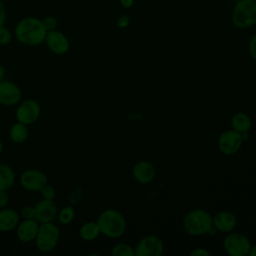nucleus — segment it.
Masks as SVG:
<instances>
[{
  "instance_id": "obj_1",
  "label": "nucleus",
  "mask_w": 256,
  "mask_h": 256,
  "mask_svg": "<svg viewBox=\"0 0 256 256\" xmlns=\"http://www.w3.org/2000/svg\"><path fill=\"white\" fill-rule=\"evenodd\" d=\"M14 34L21 44L27 46H38L45 41L47 30L43 26L42 20L36 17H25L15 26Z\"/></svg>"
},
{
  "instance_id": "obj_2",
  "label": "nucleus",
  "mask_w": 256,
  "mask_h": 256,
  "mask_svg": "<svg viewBox=\"0 0 256 256\" xmlns=\"http://www.w3.org/2000/svg\"><path fill=\"white\" fill-rule=\"evenodd\" d=\"M97 223L99 225L101 234L109 238H119L126 230V219L121 212L116 209L103 210L98 218Z\"/></svg>"
},
{
  "instance_id": "obj_3",
  "label": "nucleus",
  "mask_w": 256,
  "mask_h": 256,
  "mask_svg": "<svg viewBox=\"0 0 256 256\" xmlns=\"http://www.w3.org/2000/svg\"><path fill=\"white\" fill-rule=\"evenodd\" d=\"M183 227L191 236H201L210 233L213 229L212 216L204 209H193L184 216Z\"/></svg>"
},
{
  "instance_id": "obj_4",
  "label": "nucleus",
  "mask_w": 256,
  "mask_h": 256,
  "mask_svg": "<svg viewBox=\"0 0 256 256\" xmlns=\"http://www.w3.org/2000/svg\"><path fill=\"white\" fill-rule=\"evenodd\" d=\"M231 20L239 29H247L256 24V0H239L235 2Z\"/></svg>"
},
{
  "instance_id": "obj_5",
  "label": "nucleus",
  "mask_w": 256,
  "mask_h": 256,
  "mask_svg": "<svg viewBox=\"0 0 256 256\" xmlns=\"http://www.w3.org/2000/svg\"><path fill=\"white\" fill-rule=\"evenodd\" d=\"M60 230L53 222L40 223L35 238V244L40 252L46 253L52 251L58 244Z\"/></svg>"
},
{
  "instance_id": "obj_6",
  "label": "nucleus",
  "mask_w": 256,
  "mask_h": 256,
  "mask_svg": "<svg viewBox=\"0 0 256 256\" xmlns=\"http://www.w3.org/2000/svg\"><path fill=\"white\" fill-rule=\"evenodd\" d=\"M223 247L230 256H245L249 254L251 243L246 235L231 231L225 237Z\"/></svg>"
},
{
  "instance_id": "obj_7",
  "label": "nucleus",
  "mask_w": 256,
  "mask_h": 256,
  "mask_svg": "<svg viewBox=\"0 0 256 256\" xmlns=\"http://www.w3.org/2000/svg\"><path fill=\"white\" fill-rule=\"evenodd\" d=\"M41 114L40 104L33 99H26L19 102L16 109V119L25 125H31L35 123Z\"/></svg>"
},
{
  "instance_id": "obj_8",
  "label": "nucleus",
  "mask_w": 256,
  "mask_h": 256,
  "mask_svg": "<svg viewBox=\"0 0 256 256\" xmlns=\"http://www.w3.org/2000/svg\"><path fill=\"white\" fill-rule=\"evenodd\" d=\"M135 256H160L164 251L163 241L155 235L142 237L135 248Z\"/></svg>"
},
{
  "instance_id": "obj_9",
  "label": "nucleus",
  "mask_w": 256,
  "mask_h": 256,
  "mask_svg": "<svg viewBox=\"0 0 256 256\" xmlns=\"http://www.w3.org/2000/svg\"><path fill=\"white\" fill-rule=\"evenodd\" d=\"M19 183L21 187L27 191L38 192L45 184L48 183V178L44 172L31 168L21 173Z\"/></svg>"
},
{
  "instance_id": "obj_10",
  "label": "nucleus",
  "mask_w": 256,
  "mask_h": 256,
  "mask_svg": "<svg viewBox=\"0 0 256 256\" xmlns=\"http://www.w3.org/2000/svg\"><path fill=\"white\" fill-rule=\"evenodd\" d=\"M243 139L241 133L234 129H228L222 132L218 138V148L225 155H233L238 152Z\"/></svg>"
},
{
  "instance_id": "obj_11",
  "label": "nucleus",
  "mask_w": 256,
  "mask_h": 256,
  "mask_svg": "<svg viewBox=\"0 0 256 256\" xmlns=\"http://www.w3.org/2000/svg\"><path fill=\"white\" fill-rule=\"evenodd\" d=\"M44 42L48 49L56 55H64L70 49V42L67 36L56 29L47 32Z\"/></svg>"
},
{
  "instance_id": "obj_12",
  "label": "nucleus",
  "mask_w": 256,
  "mask_h": 256,
  "mask_svg": "<svg viewBox=\"0 0 256 256\" xmlns=\"http://www.w3.org/2000/svg\"><path fill=\"white\" fill-rule=\"evenodd\" d=\"M22 92L15 83L2 80L0 82V104L3 106H14L19 104Z\"/></svg>"
},
{
  "instance_id": "obj_13",
  "label": "nucleus",
  "mask_w": 256,
  "mask_h": 256,
  "mask_svg": "<svg viewBox=\"0 0 256 256\" xmlns=\"http://www.w3.org/2000/svg\"><path fill=\"white\" fill-rule=\"evenodd\" d=\"M35 219L39 223L53 222L58 214V207L54 200L42 199L35 206Z\"/></svg>"
},
{
  "instance_id": "obj_14",
  "label": "nucleus",
  "mask_w": 256,
  "mask_h": 256,
  "mask_svg": "<svg viewBox=\"0 0 256 256\" xmlns=\"http://www.w3.org/2000/svg\"><path fill=\"white\" fill-rule=\"evenodd\" d=\"M39 224L40 223L36 219H23L22 221H19L16 227L17 238L23 243H30L34 241L38 232Z\"/></svg>"
},
{
  "instance_id": "obj_15",
  "label": "nucleus",
  "mask_w": 256,
  "mask_h": 256,
  "mask_svg": "<svg viewBox=\"0 0 256 256\" xmlns=\"http://www.w3.org/2000/svg\"><path fill=\"white\" fill-rule=\"evenodd\" d=\"M155 174H156L155 167L151 162L147 160L138 161L132 169L133 178L141 184L150 183L154 179Z\"/></svg>"
},
{
  "instance_id": "obj_16",
  "label": "nucleus",
  "mask_w": 256,
  "mask_h": 256,
  "mask_svg": "<svg viewBox=\"0 0 256 256\" xmlns=\"http://www.w3.org/2000/svg\"><path fill=\"white\" fill-rule=\"evenodd\" d=\"M213 227L220 232L229 233L233 231L237 224L236 216L230 211H221L212 217Z\"/></svg>"
},
{
  "instance_id": "obj_17",
  "label": "nucleus",
  "mask_w": 256,
  "mask_h": 256,
  "mask_svg": "<svg viewBox=\"0 0 256 256\" xmlns=\"http://www.w3.org/2000/svg\"><path fill=\"white\" fill-rule=\"evenodd\" d=\"M20 221V214L13 208L0 209V231L9 232L16 229Z\"/></svg>"
},
{
  "instance_id": "obj_18",
  "label": "nucleus",
  "mask_w": 256,
  "mask_h": 256,
  "mask_svg": "<svg viewBox=\"0 0 256 256\" xmlns=\"http://www.w3.org/2000/svg\"><path fill=\"white\" fill-rule=\"evenodd\" d=\"M231 126L239 133H248L252 126V120L245 112H237L231 118Z\"/></svg>"
},
{
  "instance_id": "obj_19",
  "label": "nucleus",
  "mask_w": 256,
  "mask_h": 256,
  "mask_svg": "<svg viewBox=\"0 0 256 256\" xmlns=\"http://www.w3.org/2000/svg\"><path fill=\"white\" fill-rule=\"evenodd\" d=\"M101 234L97 221H87L83 223L79 229V235L82 240L90 242L94 241Z\"/></svg>"
},
{
  "instance_id": "obj_20",
  "label": "nucleus",
  "mask_w": 256,
  "mask_h": 256,
  "mask_svg": "<svg viewBox=\"0 0 256 256\" xmlns=\"http://www.w3.org/2000/svg\"><path fill=\"white\" fill-rule=\"evenodd\" d=\"M15 183V172L7 164H0V190L8 191Z\"/></svg>"
},
{
  "instance_id": "obj_21",
  "label": "nucleus",
  "mask_w": 256,
  "mask_h": 256,
  "mask_svg": "<svg viewBox=\"0 0 256 256\" xmlns=\"http://www.w3.org/2000/svg\"><path fill=\"white\" fill-rule=\"evenodd\" d=\"M28 136H29V130L27 128V125L18 121L14 123L9 130V137L11 141L17 144L25 142Z\"/></svg>"
},
{
  "instance_id": "obj_22",
  "label": "nucleus",
  "mask_w": 256,
  "mask_h": 256,
  "mask_svg": "<svg viewBox=\"0 0 256 256\" xmlns=\"http://www.w3.org/2000/svg\"><path fill=\"white\" fill-rule=\"evenodd\" d=\"M75 216V210L72 205H68L63 207L60 211H58L57 218L58 221L63 225H68L72 222Z\"/></svg>"
},
{
  "instance_id": "obj_23",
  "label": "nucleus",
  "mask_w": 256,
  "mask_h": 256,
  "mask_svg": "<svg viewBox=\"0 0 256 256\" xmlns=\"http://www.w3.org/2000/svg\"><path fill=\"white\" fill-rule=\"evenodd\" d=\"M113 256H135V251L132 246L126 243H118L111 250Z\"/></svg>"
},
{
  "instance_id": "obj_24",
  "label": "nucleus",
  "mask_w": 256,
  "mask_h": 256,
  "mask_svg": "<svg viewBox=\"0 0 256 256\" xmlns=\"http://www.w3.org/2000/svg\"><path fill=\"white\" fill-rule=\"evenodd\" d=\"M41 193V196L43 199H47V200H54L56 197V190L55 188L50 185V184H45L41 190L39 191Z\"/></svg>"
},
{
  "instance_id": "obj_25",
  "label": "nucleus",
  "mask_w": 256,
  "mask_h": 256,
  "mask_svg": "<svg viewBox=\"0 0 256 256\" xmlns=\"http://www.w3.org/2000/svg\"><path fill=\"white\" fill-rule=\"evenodd\" d=\"M12 37L11 31L7 27H0V45H8L12 41Z\"/></svg>"
},
{
  "instance_id": "obj_26",
  "label": "nucleus",
  "mask_w": 256,
  "mask_h": 256,
  "mask_svg": "<svg viewBox=\"0 0 256 256\" xmlns=\"http://www.w3.org/2000/svg\"><path fill=\"white\" fill-rule=\"evenodd\" d=\"M42 23L47 32L54 30L57 27V19L54 16H46L42 19Z\"/></svg>"
},
{
  "instance_id": "obj_27",
  "label": "nucleus",
  "mask_w": 256,
  "mask_h": 256,
  "mask_svg": "<svg viewBox=\"0 0 256 256\" xmlns=\"http://www.w3.org/2000/svg\"><path fill=\"white\" fill-rule=\"evenodd\" d=\"M20 217L23 219H35V207L34 206H25L20 211Z\"/></svg>"
},
{
  "instance_id": "obj_28",
  "label": "nucleus",
  "mask_w": 256,
  "mask_h": 256,
  "mask_svg": "<svg viewBox=\"0 0 256 256\" xmlns=\"http://www.w3.org/2000/svg\"><path fill=\"white\" fill-rule=\"evenodd\" d=\"M248 52L252 59L256 61V34H254L248 43Z\"/></svg>"
},
{
  "instance_id": "obj_29",
  "label": "nucleus",
  "mask_w": 256,
  "mask_h": 256,
  "mask_svg": "<svg viewBox=\"0 0 256 256\" xmlns=\"http://www.w3.org/2000/svg\"><path fill=\"white\" fill-rule=\"evenodd\" d=\"M129 23H130V17L125 14L119 16L117 19V22H116L118 28H120V29H124V28L128 27Z\"/></svg>"
},
{
  "instance_id": "obj_30",
  "label": "nucleus",
  "mask_w": 256,
  "mask_h": 256,
  "mask_svg": "<svg viewBox=\"0 0 256 256\" xmlns=\"http://www.w3.org/2000/svg\"><path fill=\"white\" fill-rule=\"evenodd\" d=\"M9 203V194L6 190H0V209L7 207Z\"/></svg>"
},
{
  "instance_id": "obj_31",
  "label": "nucleus",
  "mask_w": 256,
  "mask_h": 256,
  "mask_svg": "<svg viewBox=\"0 0 256 256\" xmlns=\"http://www.w3.org/2000/svg\"><path fill=\"white\" fill-rule=\"evenodd\" d=\"M190 256H210V252L205 249V248H202V247H198V248H195L193 249L190 253H189Z\"/></svg>"
},
{
  "instance_id": "obj_32",
  "label": "nucleus",
  "mask_w": 256,
  "mask_h": 256,
  "mask_svg": "<svg viewBox=\"0 0 256 256\" xmlns=\"http://www.w3.org/2000/svg\"><path fill=\"white\" fill-rule=\"evenodd\" d=\"M6 22V8L2 0H0V27L4 26Z\"/></svg>"
},
{
  "instance_id": "obj_33",
  "label": "nucleus",
  "mask_w": 256,
  "mask_h": 256,
  "mask_svg": "<svg viewBox=\"0 0 256 256\" xmlns=\"http://www.w3.org/2000/svg\"><path fill=\"white\" fill-rule=\"evenodd\" d=\"M121 6L125 9H129L134 5V0H119Z\"/></svg>"
},
{
  "instance_id": "obj_34",
  "label": "nucleus",
  "mask_w": 256,
  "mask_h": 256,
  "mask_svg": "<svg viewBox=\"0 0 256 256\" xmlns=\"http://www.w3.org/2000/svg\"><path fill=\"white\" fill-rule=\"evenodd\" d=\"M4 77H5V68L2 65H0V82L4 80Z\"/></svg>"
},
{
  "instance_id": "obj_35",
  "label": "nucleus",
  "mask_w": 256,
  "mask_h": 256,
  "mask_svg": "<svg viewBox=\"0 0 256 256\" xmlns=\"http://www.w3.org/2000/svg\"><path fill=\"white\" fill-rule=\"evenodd\" d=\"M248 255L256 256V244L255 245H251V248H250V251H249Z\"/></svg>"
},
{
  "instance_id": "obj_36",
  "label": "nucleus",
  "mask_w": 256,
  "mask_h": 256,
  "mask_svg": "<svg viewBox=\"0 0 256 256\" xmlns=\"http://www.w3.org/2000/svg\"><path fill=\"white\" fill-rule=\"evenodd\" d=\"M2 151H3V143H2V141L0 140V154L2 153Z\"/></svg>"
},
{
  "instance_id": "obj_37",
  "label": "nucleus",
  "mask_w": 256,
  "mask_h": 256,
  "mask_svg": "<svg viewBox=\"0 0 256 256\" xmlns=\"http://www.w3.org/2000/svg\"><path fill=\"white\" fill-rule=\"evenodd\" d=\"M230 1H232V2H237V1H239V0H230Z\"/></svg>"
}]
</instances>
